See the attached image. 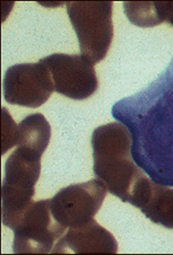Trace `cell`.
Returning <instances> with one entry per match:
<instances>
[{"mask_svg":"<svg viewBox=\"0 0 173 255\" xmlns=\"http://www.w3.org/2000/svg\"><path fill=\"white\" fill-rule=\"evenodd\" d=\"M115 236L94 218L77 227L67 228L51 253H117Z\"/></svg>","mask_w":173,"mask_h":255,"instance_id":"cell-9","label":"cell"},{"mask_svg":"<svg viewBox=\"0 0 173 255\" xmlns=\"http://www.w3.org/2000/svg\"><path fill=\"white\" fill-rule=\"evenodd\" d=\"M41 62L51 72L54 91L74 101H84L98 91L99 80L94 63L82 54L54 53Z\"/></svg>","mask_w":173,"mask_h":255,"instance_id":"cell-8","label":"cell"},{"mask_svg":"<svg viewBox=\"0 0 173 255\" xmlns=\"http://www.w3.org/2000/svg\"><path fill=\"white\" fill-rule=\"evenodd\" d=\"M41 154L17 147L5 164L1 185L2 224L10 228L33 202L41 173Z\"/></svg>","mask_w":173,"mask_h":255,"instance_id":"cell-3","label":"cell"},{"mask_svg":"<svg viewBox=\"0 0 173 255\" xmlns=\"http://www.w3.org/2000/svg\"><path fill=\"white\" fill-rule=\"evenodd\" d=\"M81 54L92 63L102 61L113 39V2H67Z\"/></svg>","mask_w":173,"mask_h":255,"instance_id":"cell-4","label":"cell"},{"mask_svg":"<svg viewBox=\"0 0 173 255\" xmlns=\"http://www.w3.org/2000/svg\"><path fill=\"white\" fill-rule=\"evenodd\" d=\"M11 231L14 232V253H51L67 228L54 219L51 199H46L33 201Z\"/></svg>","mask_w":173,"mask_h":255,"instance_id":"cell-5","label":"cell"},{"mask_svg":"<svg viewBox=\"0 0 173 255\" xmlns=\"http://www.w3.org/2000/svg\"><path fill=\"white\" fill-rule=\"evenodd\" d=\"M112 116L128 127L138 166L156 183L173 185V58L149 87L118 102Z\"/></svg>","mask_w":173,"mask_h":255,"instance_id":"cell-1","label":"cell"},{"mask_svg":"<svg viewBox=\"0 0 173 255\" xmlns=\"http://www.w3.org/2000/svg\"><path fill=\"white\" fill-rule=\"evenodd\" d=\"M2 88L7 103L37 109L52 95L54 85L49 68L39 61L8 68Z\"/></svg>","mask_w":173,"mask_h":255,"instance_id":"cell-7","label":"cell"},{"mask_svg":"<svg viewBox=\"0 0 173 255\" xmlns=\"http://www.w3.org/2000/svg\"><path fill=\"white\" fill-rule=\"evenodd\" d=\"M51 139V127L41 113L29 114L17 128V147H25L43 155Z\"/></svg>","mask_w":173,"mask_h":255,"instance_id":"cell-11","label":"cell"},{"mask_svg":"<svg viewBox=\"0 0 173 255\" xmlns=\"http://www.w3.org/2000/svg\"><path fill=\"white\" fill-rule=\"evenodd\" d=\"M164 10H166V22L173 26V2H164Z\"/></svg>","mask_w":173,"mask_h":255,"instance_id":"cell-14","label":"cell"},{"mask_svg":"<svg viewBox=\"0 0 173 255\" xmlns=\"http://www.w3.org/2000/svg\"><path fill=\"white\" fill-rule=\"evenodd\" d=\"M136 208L151 222L173 229V188L156 183L151 178Z\"/></svg>","mask_w":173,"mask_h":255,"instance_id":"cell-10","label":"cell"},{"mask_svg":"<svg viewBox=\"0 0 173 255\" xmlns=\"http://www.w3.org/2000/svg\"><path fill=\"white\" fill-rule=\"evenodd\" d=\"M17 128L7 109L2 108V155L17 144Z\"/></svg>","mask_w":173,"mask_h":255,"instance_id":"cell-13","label":"cell"},{"mask_svg":"<svg viewBox=\"0 0 173 255\" xmlns=\"http://www.w3.org/2000/svg\"><path fill=\"white\" fill-rule=\"evenodd\" d=\"M107 192V186L99 178L66 186L51 199L54 219L66 228L86 224L101 209Z\"/></svg>","mask_w":173,"mask_h":255,"instance_id":"cell-6","label":"cell"},{"mask_svg":"<svg viewBox=\"0 0 173 255\" xmlns=\"http://www.w3.org/2000/svg\"><path fill=\"white\" fill-rule=\"evenodd\" d=\"M91 146L95 177L103 182L108 192L136 206L150 177L133 159L128 128L121 122L100 126L93 131Z\"/></svg>","mask_w":173,"mask_h":255,"instance_id":"cell-2","label":"cell"},{"mask_svg":"<svg viewBox=\"0 0 173 255\" xmlns=\"http://www.w3.org/2000/svg\"><path fill=\"white\" fill-rule=\"evenodd\" d=\"M129 22L139 27H154L166 22L164 2H124Z\"/></svg>","mask_w":173,"mask_h":255,"instance_id":"cell-12","label":"cell"}]
</instances>
